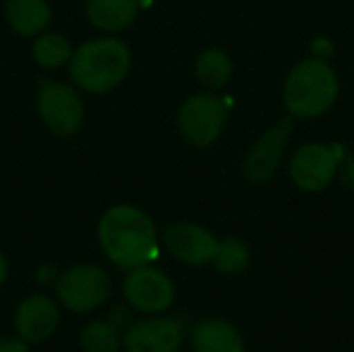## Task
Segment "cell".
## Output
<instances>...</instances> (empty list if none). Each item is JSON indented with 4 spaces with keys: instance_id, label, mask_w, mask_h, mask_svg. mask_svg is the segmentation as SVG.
Masks as SVG:
<instances>
[{
    "instance_id": "6da1fadb",
    "label": "cell",
    "mask_w": 354,
    "mask_h": 352,
    "mask_svg": "<svg viewBox=\"0 0 354 352\" xmlns=\"http://www.w3.org/2000/svg\"><path fill=\"white\" fill-rule=\"evenodd\" d=\"M97 241L104 255L127 272L149 266L160 251L153 220L149 214L129 203L104 212L97 222Z\"/></svg>"
},
{
    "instance_id": "7a4b0ae2",
    "label": "cell",
    "mask_w": 354,
    "mask_h": 352,
    "mask_svg": "<svg viewBox=\"0 0 354 352\" xmlns=\"http://www.w3.org/2000/svg\"><path fill=\"white\" fill-rule=\"evenodd\" d=\"M133 64L131 48L118 37H97L81 44L71 60L73 83L87 93H106L118 87Z\"/></svg>"
},
{
    "instance_id": "3957f363",
    "label": "cell",
    "mask_w": 354,
    "mask_h": 352,
    "mask_svg": "<svg viewBox=\"0 0 354 352\" xmlns=\"http://www.w3.org/2000/svg\"><path fill=\"white\" fill-rule=\"evenodd\" d=\"M338 77L324 58L299 62L284 85V106L295 118H317L338 98Z\"/></svg>"
},
{
    "instance_id": "277c9868",
    "label": "cell",
    "mask_w": 354,
    "mask_h": 352,
    "mask_svg": "<svg viewBox=\"0 0 354 352\" xmlns=\"http://www.w3.org/2000/svg\"><path fill=\"white\" fill-rule=\"evenodd\" d=\"M112 282L104 268L95 263H79L64 270L56 280V297L71 313H89L104 305L110 297Z\"/></svg>"
},
{
    "instance_id": "5b68a950",
    "label": "cell",
    "mask_w": 354,
    "mask_h": 352,
    "mask_svg": "<svg viewBox=\"0 0 354 352\" xmlns=\"http://www.w3.org/2000/svg\"><path fill=\"white\" fill-rule=\"evenodd\" d=\"M35 106L46 129L58 137H73L83 127V118H85L83 100L79 91L66 83L44 81Z\"/></svg>"
},
{
    "instance_id": "8992f818",
    "label": "cell",
    "mask_w": 354,
    "mask_h": 352,
    "mask_svg": "<svg viewBox=\"0 0 354 352\" xmlns=\"http://www.w3.org/2000/svg\"><path fill=\"white\" fill-rule=\"evenodd\" d=\"M228 110L214 93L191 95L178 110V131L193 147H207L222 135Z\"/></svg>"
},
{
    "instance_id": "52a82bcc",
    "label": "cell",
    "mask_w": 354,
    "mask_h": 352,
    "mask_svg": "<svg viewBox=\"0 0 354 352\" xmlns=\"http://www.w3.org/2000/svg\"><path fill=\"white\" fill-rule=\"evenodd\" d=\"M127 303L145 315H162L174 303V284L158 268L143 266L129 272L122 284Z\"/></svg>"
},
{
    "instance_id": "ba28073f",
    "label": "cell",
    "mask_w": 354,
    "mask_h": 352,
    "mask_svg": "<svg viewBox=\"0 0 354 352\" xmlns=\"http://www.w3.org/2000/svg\"><path fill=\"white\" fill-rule=\"evenodd\" d=\"M340 166L338 145L307 143L290 160V178L303 191H322L326 189Z\"/></svg>"
},
{
    "instance_id": "9c48e42d",
    "label": "cell",
    "mask_w": 354,
    "mask_h": 352,
    "mask_svg": "<svg viewBox=\"0 0 354 352\" xmlns=\"http://www.w3.org/2000/svg\"><path fill=\"white\" fill-rule=\"evenodd\" d=\"M292 133V120L282 118L276 124H272L249 149L245 164H243V172L245 178L253 185H263L268 183L276 170L280 168L282 160H284V151L288 145Z\"/></svg>"
},
{
    "instance_id": "30bf717a",
    "label": "cell",
    "mask_w": 354,
    "mask_h": 352,
    "mask_svg": "<svg viewBox=\"0 0 354 352\" xmlns=\"http://www.w3.org/2000/svg\"><path fill=\"white\" fill-rule=\"evenodd\" d=\"M162 241L168 253L187 266H207L218 251V239L193 222H174L164 228Z\"/></svg>"
},
{
    "instance_id": "8fae6325",
    "label": "cell",
    "mask_w": 354,
    "mask_h": 352,
    "mask_svg": "<svg viewBox=\"0 0 354 352\" xmlns=\"http://www.w3.org/2000/svg\"><path fill=\"white\" fill-rule=\"evenodd\" d=\"M183 326L172 317H149L129 324L122 346L127 352H178L183 346Z\"/></svg>"
},
{
    "instance_id": "7c38bea8",
    "label": "cell",
    "mask_w": 354,
    "mask_h": 352,
    "mask_svg": "<svg viewBox=\"0 0 354 352\" xmlns=\"http://www.w3.org/2000/svg\"><path fill=\"white\" fill-rule=\"evenodd\" d=\"M60 322V311L56 303L46 295H29L23 299L15 313V330L17 336L29 344H37L48 340Z\"/></svg>"
},
{
    "instance_id": "4fadbf2b",
    "label": "cell",
    "mask_w": 354,
    "mask_h": 352,
    "mask_svg": "<svg viewBox=\"0 0 354 352\" xmlns=\"http://www.w3.org/2000/svg\"><path fill=\"white\" fill-rule=\"evenodd\" d=\"M193 352H245V338L241 330L218 317L201 319L191 332Z\"/></svg>"
},
{
    "instance_id": "5bb4252c",
    "label": "cell",
    "mask_w": 354,
    "mask_h": 352,
    "mask_svg": "<svg viewBox=\"0 0 354 352\" xmlns=\"http://www.w3.org/2000/svg\"><path fill=\"white\" fill-rule=\"evenodd\" d=\"M139 12V0H87L85 15L89 23L106 33H118L133 25Z\"/></svg>"
},
{
    "instance_id": "9a60e30c",
    "label": "cell",
    "mask_w": 354,
    "mask_h": 352,
    "mask_svg": "<svg viewBox=\"0 0 354 352\" xmlns=\"http://www.w3.org/2000/svg\"><path fill=\"white\" fill-rule=\"evenodd\" d=\"M4 15L10 29L23 37L44 33L52 21V8L46 0H6Z\"/></svg>"
},
{
    "instance_id": "2e32d148",
    "label": "cell",
    "mask_w": 354,
    "mask_h": 352,
    "mask_svg": "<svg viewBox=\"0 0 354 352\" xmlns=\"http://www.w3.org/2000/svg\"><path fill=\"white\" fill-rule=\"evenodd\" d=\"M195 77L212 91L226 87L232 77V62L228 54L220 48L203 50L195 60Z\"/></svg>"
},
{
    "instance_id": "e0dca14e",
    "label": "cell",
    "mask_w": 354,
    "mask_h": 352,
    "mask_svg": "<svg viewBox=\"0 0 354 352\" xmlns=\"http://www.w3.org/2000/svg\"><path fill=\"white\" fill-rule=\"evenodd\" d=\"M31 54H33V60L39 66H44V68H60L71 60L73 50H71V41L64 35L44 31V33L35 35Z\"/></svg>"
},
{
    "instance_id": "ac0fdd59",
    "label": "cell",
    "mask_w": 354,
    "mask_h": 352,
    "mask_svg": "<svg viewBox=\"0 0 354 352\" xmlns=\"http://www.w3.org/2000/svg\"><path fill=\"white\" fill-rule=\"evenodd\" d=\"M79 346L83 352H118L122 338L112 322H91L83 328Z\"/></svg>"
},
{
    "instance_id": "d6986e66",
    "label": "cell",
    "mask_w": 354,
    "mask_h": 352,
    "mask_svg": "<svg viewBox=\"0 0 354 352\" xmlns=\"http://www.w3.org/2000/svg\"><path fill=\"white\" fill-rule=\"evenodd\" d=\"M249 259H251L249 247L241 239L228 237L224 241H218V251L212 263L216 266L220 274L232 276V274L243 272L249 266Z\"/></svg>"
},
{
    "instance_id": "ffe728a7",
    "label": "cell",
    "mask_w": 354,
    "mask_h": 352,
    "mask_svg": "<svg viewBox=\"0 0 354 352\" xmlns=\"http://www.w3.org/2000/svg\"><path fill=\"white\" fill-rule=\"evenodd\" d=\"M340 180L344 183V187L354 191V156H346L344 160H340Z\"/></svg>"
},
{
    "instance_id": "44dd1931",
    "label": "cell",
    "mask_w": 354,
    "mask_h": 352,
    "mask_svg": "<svg viewBox=\"0 0 354 352\" xmlns=\"http://www.w3.org/2000/svg\"><path fill=\"white\" fill-rule=\"evenodd\" d=\"M0 352H29V342L23 338H0Z\"/></svg>"
},
{
    "instance_id": "7402d4cb",
    "label": "cell",
    "mask_w": 354,
    "mask_h": 352,
    "mask_svg": "<svg viewBox=\"0 0 354 352\" xmlns=\"http://www.w3.org/2000/svg\"><path fill=\"white\" fill-rule=\"evenodd\" d=\"M6 278H8V263H6V257L0 253V286L6 282Z\"/></svg>"
}]
</instances>
